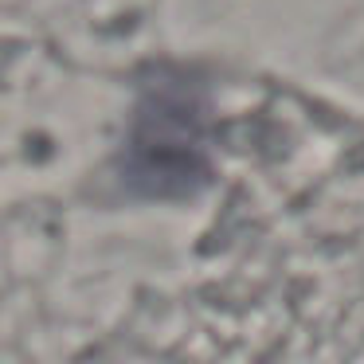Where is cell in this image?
Masks as SVG:
<instances>
[{
    "label": "cell",
    "instance_id": "obj_1",
    "mask_svg": "<svg viewBox=\"0 0 364 364\" xmlns=\"http://www.w3.org/2000/svg\"><path fill=\"white\" fill-rule=\"evenodd\" d=\"M118 176L149 204H181L212 184V98L188 67H153L141 82Z\"/></svg>",
    "mask_w": 364,
    "mask_h": 364
}]
</instances>
